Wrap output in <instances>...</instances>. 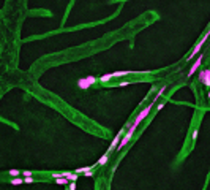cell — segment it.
<instances>
[{
  "mask_svg": "<svg viewBox=\"0 0 210 190\" xmlns=\"http://www.w3.org/2000/svg\"><path fill=\"white\" fill-rule=\"evenodd\" d=\"M164 92H166V86L160 87V90L157 92V100H158V98H161V97H163V94H164Z\"/></svg>",
  "mask_w": 210,
  "mask_h": 190,
  "instance_id": "16",
  "label": "cell"
},
{
  "mask_svg": "<svg viewBox=\"0 0 210 190\" xmlns=\"http://www.w3.org/2000/svg\"><path fill=\"white\" fill-rule=\"evenodd\" d=\"M199 79L202 81L204 86L210 87V70H201L199 71Z\"/></svg>",
  "mask_w": 210,
  "mask_h": 190,
  "instance_id": "4",
  "label": "cell"
},
{
  "mask_svg": "<svg viewBox=\"0 0 210 190\" xmlns=\"http://www.w3.org/2000/svg\"><path fill=\"white\" fill-rule=\"evenodd\" d=\"M163 108H164V105H163V103H160V105H158V106H157V109L160 111V109H163Z\"/></svg>",
  "mask_w": 210,
  "mask_h": 190,
  "instance_id": "23",
  "label": "cell"
},
{
  "mask_svg": "<svg viewBox=\"0 0 210 190\" xmlns=\"http://www.w3.org/2000/svg\"><path fill=\"white\" fill-rule=\"evenodd\" d=\"M8 174L11 176V178H16V176H21V171H19V169H10Z\"/></svg>",
  "mask_w": 210,
  "mask_h": 190,
  "instance_id": "14",
  "label": "cell"
},
{
  "mask_svg": "<svg viewBox=\"0 0 210 190\" xmlns=\"http://www.w3.org/2000/svg\"><path fill=\"white\" fill-rule=\"evenodd\" d=\"M123 133H125L123 130H122V131H118V133H117V136L112 140V142H111V146H109V151H107V152H112V151H116V149H117V146L120 144V140H122V136H123Z\"/></svg>",
  "mask_w": 210,
  "mask_h": 190,
  "instance_id": "6",
  "label": "cell"
},
{
  "mask_svg": "<svg viewBox=\"0 0 210 190\" xmlns=\"http://www.w3.org/2000/svg\"><path fill=\"white\" fill-rule=\"evenodd\" d=\"M68 190H76V182H70Z\"/></svg>",
  "mask_w": 210,
  "mask_h": 190,
  "instance_id": "21",
  "label": "cell"
},
{
  "mask_svg": "<svg viewBox=\"0 0 210 190\" xmlns=\"http://www.w3.org/2000/svg\"><path fill=\"white\" fill-rule=\"evenodd\" d=\"M95 83H96V78H95V76L81 78V79L77 81V87H79V89H82V90H86V89H89L90 86H93Z\"/></svg>",
  "mask_w": 210,
  "mask_h": 190,
  "instance_id": "2",
  "label": "cell"
},
{
  "mask_svg": "<svg viewBox=\"0 0 210 190\" xmlns=\"http://www.w3.org/2000/svg\"><path fill=\"white\" fill-rule=\"evenodd\" d=\"M33 182H35L33 176H30V178H24V184H33Z\"/></svg>",
  "mask_w": 210,
  "mask_h": 190,
  "instance_id": "18",
  "label": "cell"
},
{
  "mask_svg": "<svg viewBox=\"0 0 210 190\" xmlns=\"http://www.w3.org/2000/svg\"><path fill=\"white\" fill-rule=\"evenodd\" d=\"M22 176L24 178H30V176H33V171H22Z\"/></svg>",
  "mask_w": 210,
  "mask_h": 190,
  "instance_id": "19",
  "label": "cell"
},
{
  "mask_svg": "<svg viewBox=\"0 0 210 190\" xmlns=\"http://www.w3.org/2000/svg\"><path fill=\"white\" fill-rule=\"evenodd\" d=\"M209 98H210V92H209Z\"/></svg>",
  "mask_w": 210,
  "mask_h": 190,
  "instance_id": "24",
  "label": "cell"
},
{
  "mask_svg": "<svg viewBox=\"0 0 210 190\" xmlns=\"http://www.w3.org/2000/svg\"><path fill=\"white\" fill-rule=\"evenodd\" d=\"M133 135H134L133 131H130V130H128L127 133H125L123 136H122L120 144L117 146V149H116V151H122V149H125V147H127V146L130 144V141H131V138H133Z\"/></svg>",
  "mask_w": 210,
  "mask_h": 190,
  "instance_id": "3",
  "label": "cell"
},
{
  "mask_svg": "<svg viewBox=\"0 0 210 190\" xmlns=\"http://www.w3.org/2000/svg\"><path fill=\"white\" fill-rule=\"evenodd\" d=\"M150 109H152V105H148V106H145L144 109H141V111H139V114H137V116H136V119H134V120H133V124H130V127H128V130H130V131H133V133H134V131L137 130V127H139V124H141L142 120H144L145 117L148 116V113H150Z\"/></svg>",
  "mask_w": 210,
  "mask_h": 190,
  "instance_id": "1",
  "label": "cell"
},
{
  "mask_svg": "<svg viewBox=\"0 0 210 190\" xmlns=\"http://www.w3.org/2000/svg\"><path fill=\"white\" fill-rule=\"evenodd\" d=\"M84 176H87V178H92V176H93V169H89V171H86V173H84Z\"/></svg>",
  "mask_w": 210,
  "mask_h": 190,
  "instance_id": "20",
  "label": "cell"
},
{
  "mask_svg": "<svg viewBox=\"0 0 210 190\" xmlns=\"http://www.w3.org/2000/svg\"><path fill=\"white\" fill-rule=\"evenodd\" d=\"M130 73H131V71H127V70H125V71H114V76H116V78H123V76H128Z\"/></svg>",
  "mask_w": 210,
  "mask_h": 190,
  "instance_id": "13",
  "label": "cell"
},
{
  "mask_svg": "<svg viewBox=\"0 0 210 190\" xmlns=\"http://www.w3.org/2000/svg\"><path fill=\"white\" fill-rule=\"evenodd\" d=\"M11 184H13V185H21V184H24V176H22V178H21V176L11 178Z\"/></svg>",
  "mask_w": 210,
  "mask_h": 190,
  "instance_id": "11",
  "label": "cell"
},
{
  "mask_svg": "<svg viewBox=\"0 0 210 190\" xmlns=\"http://www.w3.org/2000/svg\"><path fill=\"white\" fill-rule=\"evenodd\" d=\"M112 78H116L114 73H106V74H103V76L100 78V83H107V81H111Z\"/></svg>",
  "mask_w": 210,
  "mask_h": 190,
  "instance_id": "10",
  "label": "cell"
},
{
  "mask_svg": "<svg viewBox=\"0 0 210 190\" xmlns=\"http://www.w3.org/2000/svg\"><path fill=\"white\" fill-rule=\"evenodd\" d=\"M198 135H199V130H198V128H194V130H193V133H191V140L196 141V140H198Z\"/></svg>",
  "mask_w": 210,
  "mask_h": 190,
  "instance_id": "17",
  "label": "cell"
},
{
  "mask_svg": "<svg viewBox=\"0 0 210 190\" xmlns=\"http://www.w3.org/2000/svg\"><path fill=\"white\" fill-rule=\"evenodd\" d=\"M107 162H109V154H104V155H101V158L98 160V165H100V166H104V165L107 163Z\"/></svg>",
  "mask_w": 210,
  "mask_h": 190,
  "instance_id": "12",
  "label": "cell"
},
{
  "mask_svg": "<svg viewBox=\"0 0 210 190\" xmlns=\"http://www.w3.org/2000/svg\"><path fill=\"white\" fill-rule=\"evenodd\" d=\"M54 181H55V184H59V185H70V179H66L65 176H62V178H55Z\"/></svg>",
  "mask_w": 210,
  "mask_h": 190,
  "instance_id": "9",
  "label": "cell"
},
{
  "mask_svg": "<svg viewBox=\"0 0 210 190\" xmlns=\"http://www.w3.org/2000/svg\"><path fill=\"white\" fill-rule=\"evenodd\" d=\"M201 65H202V56H199L198 59L194 60V63L191 65V68H189V71H188V76H193V74L196 73L199 68H201Z\"/></svg>",
  "mask_w": 210,
  "mask_h": 190,
  "instance_id": "5",
  "label": "cell"
},
{
  "mask_svg": "<svg viewBox=\"0 0 210 190\" xmlns=\"http://www.w3.org/2000/svg\"><path fill=\"white\" fill-rule=\"evenodd\" d=\"M130 84H133V83H120L118 86H120V87H125V86H130Z\"/></svg>",
  "mask_w": 210,
  "mask_h": 190,
  "instance_id": "22",
  "label": "cell"
},
{
  "mask_svg": "<svg viewBox=\"0 0 210 190\" xmlns=\"http://www.w3.org/2000/svg\"><path fill=\"white\" fill-rule=\"evenodd\" d=\"M63 176H65L66 179H70V182H76V181H77V176H79V174H77L76 171H74V173L65 171V173H63Z\"/></svg>",
  "mask_w": 210,
  "mask_h": 190,
  "instance_id": "8",
  "label": "cell"
},
{
  "mask_svg": "<svg viewBox=\"0 0 210 190\" xmlns=\"http://www.w3.org/2000/svg\"><path fill=\"white\" fill-rule=\"evenodd\" d=\"M202 45H204V43H202V41H199L198 45H196L194 48H193V51L188 54V57H187V60H188V62H189V60H191V59H194V57L199 54V51L202 49Z\"/></svg>",
  "mask_w": 210,
  "mask_h": 190,
  "instance_id": "7",
  "label": "cell"
},
{
  "mask_svg": "<svg viewBox=\"0 0 210 190\" xmlns=\"http://www.w3.org/2000/svg\"><path fill=\"white\" fill-rule=\"evenodd\" d=\"M89 169H92V168H90V166H84V168H77L76 173H77V174H84V173L89 171Z\"/></svg>",
  "mask_w": 210,
  "mask_h": 190,
  "instance_id": "15",
  "label": "cell"
}]
</instances>
